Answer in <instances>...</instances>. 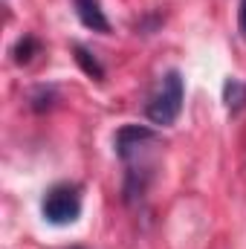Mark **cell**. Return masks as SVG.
<instances>
[{
	"instance_id": "obj_1",
	"label": "cell",
	"mask_w": 246,
	"mask_h": 249,
	"mask_svg": "<svg viewBox=\"0 0 246 249\" xmlns=\"http://www.w3.org/2000/svg\"><path fill=\"white\" fill-rule=\"evenodd\" d=\"M151 145H157V133L145 124H124L116 133V154L124 162V200H142L154 177Z\"/></svg>"
},
{
	"instance_id": "obj_2",
	"label": "cell",
	"mask_w": 246,
	"mask_h": 249,
	"mask_svg": "<svg viewBox=\"0 0 246 249\" xmlns=\"http://www.w3.org/2000/svg\"><path fill=\"white\" fill-rule=\"evenodd\" d=\"M183 99H185V81L177 70L165 72L159 87L154 90V96L148 99V107H145V116L148 122H154L157 127H168L180 119L183 113Z\"/></svg>"
},
{
	"instance_id": "obj_3",
	"label": "cell",
	"mask_w": 246,
	"mask_h": 249,
	"mask_svg": "<svg viewBox=\"0 0 246 249\" xmlns=\"http://www.w3.org/2000/svg\"><path fill=\"white\" fill-rule=\"evenodd\" d=\"M41 214L53 226H70L81 214V186L75 183H55L47 188L41 200Z\"/></svg>"
},
{
	"instance_id": "obj_4",
	"label": "cell",
	"mask_w": 246,
	"mask_h": 249,
	"mask_svg": "<svg viewBox=\"0 0 246 249\" xmlns=\"http://www.w3.org/2000/svg\"><path fill=\"white\" fill-rule=\"evenodd\" d=\"M75 12H78V20L87 29H93V32H110V23L105 18L102 0H75Z\"/></svg>"
},
{
	"instance_id": "obj_5",
	"label": "cell",
	"mask_w": 246,
	"mask_h": 249,
	"mask_svg": "<svg viewBox=\"0 0 246 249\" xmlns=\"http://www.w3.org/2000/svg\"><path fill=\"white\" fill-rule=\"evenodd\" d=\"M223 102H226V107L235 113V110H241L246 105V84L244 81H238V78H226V84H223Z\"/></svg>"
},
{
	"instance_id": "obj_6",
	"label": "cell",
	"mask_w": 246,
	"mask_h": 249,
	"mask_svg": "<svg viewBox=\"0 0 246 249\" xmlns=\"http://www.w3.org/2000/svg\"><path fill=\"white\" fill-rule=\"evenodd\" d=\"M72 50H75V61L81 64V70H84L87 75H93V78H102V75H105L102 64L96 61V55H90V53H87V50H84L81 44H75Z\"/></svg>"
},
{
	"instance_id": "obj_7",
	"label": "cell",
	"mask_w": 246,
	"mask_h": 249,
	"mask_svg": "<svg viewBox=\"0 0 246 249\" xmlns=\"http://www.w3.org/2000/svg\"><path fill=\"white\" fill-rule=\"evenodd\" d=\"M38 50H41V44H38L32 35H23V38L15 44V50H12V53H15V61H18V64H26L35 53H38Z\"/></svg>"
},
{
	"instance_id": "obj_8",
	"label": "cell",
	"mask_w": 246,
	"mask_h": 249,
	"mask_svg": "<svg viewBox=\"0 0 246 249\" xmlns=\"http://www.w3.org/2000/svg\"><path fill=\"white\" fill-rule=\"evenodd\" d=\"M53 96H55L53 90H38V93L32 96V107H35V110H44V107H50V105H53Z\"/></svg>"
},
{
	"instance_id": "obj_9",
	"label": "cell",
	"mask_w": 246,
	"mask_h": 249,
	"mask_svg": "<svg viewBox=\"0 0 246 249\" xmlns=\"http://www.w3.org/2000/svg\"><path fill=\"white\" fill-rule=\"evenodd\" d=\"M238 32L246 41V0H241V9H238Z\"/></svg>"
},
{
	"instance_id": "obj_10",
	"label": "cell",
	"mask_w": 246,
	"mask_h": 249,
	"mask_svg": "<svg viewBox=\"0 0 246 249\" xmlns=\"http://www.w3.org/2000/svg\"><path fill=\"white\" fill-rule=\"evenodd\" d=\"M72 249H81V247H72Z\"/></svg>"
}]
</instances>
